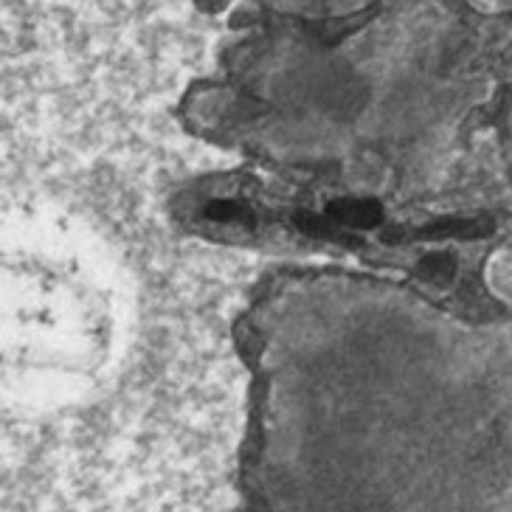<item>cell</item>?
<instances>
[{
	"mask_svg": "<svg viewBox=\"0 0 512 512\" xmlns=\"http://www.w3.org/2000/svg\"><path fill=\"white\" fill-rule=\"evenodd\" d=\"M121 313L99 265L71 245H0V397L60 403L116 358Z\"/></svg>",
	"mask_w": 512,
	"mask_h": 512,
	"instance_id": "1",
	"label": "cell"
}]
</instances>
